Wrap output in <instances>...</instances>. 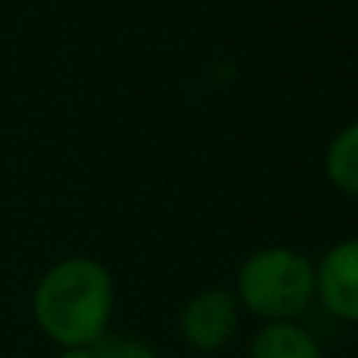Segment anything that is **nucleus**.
Masks as SVG:
<instances>
[{"instance_id":"f257e3e1","label":"nucleus","mask_w":358,"mask_h":358,"mask_svg":"<svg viewBox=\"0 0 358 358\" xmlns=\"http://www.w3.org/2000/svg\"><path fill=\"white\" fill-rule=\"evenodd\" d=\"M115 276L101 260L73 254L51 264L32 289V320L57 349H92L115 317Z\"/></svg>"},{"instance_id":"f03ea898","label":"nucleus","mask_w":358,"mask_h":358,"mask_svg":"<svg viewBox=\"0 0 358 358\" xmlns=\"http://www.w3.org/2000/svg\"><path fill=\"white\" fill-rule=\"evenodd\" d=\"M231 292L241 311L260 324L301 320L317 301V266L298 248L266 244L241 260Z\"/></svg>"},{"instance_id":"7ed1b4c3","label":"nucleus","mask_w":358,"mask_h":358,"mask_svg":"<svg viewBox=\"0 0 358 358\" xmlns=\"http://www.w3.org/2000/svg\"><path fill=\"white\" fill-rule=\"evenodd\" d=\"M241 317L244 311L235 292L225 285H210V289L194 292L184 301L181 314H178V333L190 352L213 358L238 336Z\"/></svg>"},{"instance_id":"20e7f679","label":"nucleus","mask_w":358,"mask_h":358,"mask_svg":"<svg viewBox=\"0 0 358 358\" xmlns=\"http://www.w3.org/2000/svg\"><path fill=\"white\" fill-rule=\"evenodd\" d=\"M317 301L343 324H358V235L343 238L317 260Z\"/></svg>"},{"instance_id":"39448f33","label":"nucleus","mask_w":358,"mask_h":358,"mask_svg":"<svg viewBox=\"0 0 358 358\" xmlns=\"http://www.w3.org/2000/svg\"><path fill=\"white\" fill-rule=\"evenodd\" d=\"M250 358H327L317 336L304 330L298 320L282 324H260L250 339Z\"/></svg>"},{"instance_id":"423d86ee","label":"nucleus","mask_w":358,"mask_h":358,"mask_svg":"<svg viewBox=\"0 0 358 358\" xmlns=\"http://www.w3.org/2000/svg\"><path fill=\"white\" fill-rule=\"evenodd\" d=\"M324 175L343 196L358 200V117L339 127L327 143Z\"/></svg>"},{"instance_id":"0eeeda50","label":"nucleus","mask_w":358,"mask_h":358,"mask_svg":"<svg viewBox=\"0 0 358 358\" xmlns=\"http://www.w3.org/2000/svg\"><path fill=\"white\" fill-rule=\"evenodd\" d=\"M92 349L99 358H159V352L149 343L134 336H117V333H105Z\"/></svg>"},{"instance_id":"6e6552de","label":"nucleus","mask_w":358,"mask_h":358,"mask_svg":"<svg viewBox=\"0 0 358 358\" xmlns=\"http://www.w3.org/2000/svg\"><path fill=\"white\" fill-rule=\"evenodd\" d=\"M55 358H99L95 349H61Z\"/></svg>"},{"instance_id":"1a4fd4ad","label":"nucleus","mask_w":358,"mask_h":358,"mask_svg":"<svg viewBox=\"0 0 358 358\" xmlns=\"http://www.w3.org/2000/svg\"><path fill=\"white\" fill-rule=\"evenodd\" d=\"M194 358H210V355H194Z\"/></svg>"}]
</instances>
